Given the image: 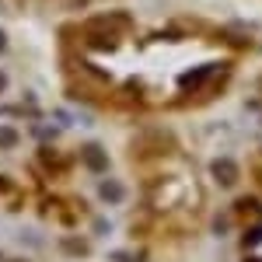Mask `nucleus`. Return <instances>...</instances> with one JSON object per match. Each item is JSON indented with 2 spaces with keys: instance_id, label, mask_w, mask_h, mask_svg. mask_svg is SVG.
<instances>
[{
  "instance_id": "f257e3e1",
  "label": "nucleus",
  "mask_w": 262,
  "mask_h": 262,
  "mask_svg": "<svg viewBox=\"0 0 262 262\" xmlns=\"http://www.w3.org/2000/svg\"><path fill=\"white\" fill-rule=\"evenodd\" d=\"M210 175L217 179V185L231 189L238 182V168H234V161H227V158H217V161H210Z\"/></svg>"
},
{
  "instance_id": "f03ea898",
  "label": "nucleus",
  "mask_w": 262,
  "mask_h": 262,
  "mask_svg": "<svg viewBox=\"0 0 262 262\" xmlns=\"http://www.w3.org/2000/svg\"><path fill=\"white\" fill-rule=\"evenodd\" d=\"M98 196H101V203H108V206H116V203H122V185L119 182H101L98 185Z\"/></svg>"
},
{
  "instance_id": "7ed1b4c3",
  "label": "nucleus",
  "mask_w": 262,
  "mask_h": 262,
  "mask_svg": "<svg viewBox=\"0 0 262 262\" xmlns=\"http://www.w3.org/2000/svg\"><path fill=\"white\" fill-rule=\"evenodd\" d=\"M84 158H88V168H95V171H105V150L101 147H84Z\"/></svg>"
},
{
  "instance_id": "20e7f679",
  "label": "nucleus",
  "mask_w": 262,
  "mask_h": 262,
  "mask_svg": "<svg viewBox=\"0 0 262 262\" xmlns=\"http://www.w3.org/2000/svg\"><path fill=\"white\" fill-rule=\"evenodd\" d=\"M14 140H18V133L11 126H0V147H14Z\"/></svg>"
},
{
  "instance_id": "39448f33",
  "label": "nucleus",
  "mask_w": 262,
  "mask_h": 262,
  "mask_svg": "<svg viewBox=\"0 0 262 262\" xmlns=\"http://www.w3.org/2000/svg\"><path fill=\"white\" fill-rule=\"evenodd\" d=\"M262 238V227H255V231H248V234H245V245H255Z\"/></svg>"
},
{
  "instance_id": "423d86ee",
  "label": "nucleus",
  "mask_w": 262,
  "mask_h": 262,
  "mask_svg": "<svg viewBox=\"0 0 262 262\" xmlns=\"http://www.w3.org/2000/svg\"><path fill=\"white\" fill-rule=\"evenodd\" d=\"M4 49H7V35L0 32V53H4Z\"/></svg>"
},
{
  "instance_id": "0eeeda50",
  "label": "nucleus",
  "mask_w": 262,
  "mask_h": 262,
  "mask_svg": "<svg viewBox=\"0 0 262 262\" xmlns=\"http://www.w3.org/2000/svg\"><path fill=\"white\" fill-rule=\"evenodd\" d=\"M4 84H7V81H4V74H0V91H4Z\"/></svg>"
}]
</instances>
